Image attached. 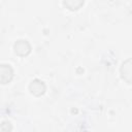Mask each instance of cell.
<instances>
[{"label":"cell","mask_w":132,"mask_h":132,"mask_svg":"<svg viewBox=\"0 0 132 132\" xmlns=\"http://www.w3.org/2000/svg\"><path fill=\"white\" fill-rule=\"evenodd\" d=\"M84 4V1H64L63 5L70 10H76Z\"/></svg>","instance_id":"5b68a950"},{"label":"cell","mask_w":132,"mask_h":132,"mask_svg":"<svg viewBox=\"0 0 132 132\" xmlns=\"http://www.w3.org/2000/svg\"><path fill=\"white\" fill-rule=\"evenodd\" d=\"M13 51L15 55L20 57H26L31 53V44L27 39H19L13 44Z\"/></svg>","instance_id":"6da1fadb"},{"label":"cell","mask_w":132,"mask_h":132,"mask_svg":"<svg viewBox=\"0 0 132 132\" xmlns=\"http://www.w3.org/2000/svg\"><path fill=\"white\" fill-rule=\"evenodd\" d=\"M13 77V70L9 64H2L0 66V80L2 85L8 84Z\"/></svg>","instance_id":"277c9868"},{"label":"cell","mask_w":132,"mask_h":132,"mask_svg":"<svg viewBox=\"0 0 132 132\" xmlns=\"http://www.w3.org/2000/svg\"><path fill=\"white\" fill-rule=\"evenodd\" d=\"M121 77L128 84L132 85V58L125 60L120 68Z\"/></svg>","instance_id":"7a4b0ae2"},{"label":"cell","mask_w":132,"mask_h":132,"mask_svg":"<svg viewBox=\"0 0 132 132\" xmlns=\"http://www.w3.org/2000/svg\"><path fill=\"white\" fill-rule=\"evenodd\" d=\"M1 130L2 132H10L12 130V125L9 121H3L1 124Z\"/></svg>","instance_id":"8992f818"},{"label":"cell","mask_w":132,"mask_h":132,"mask_svg":"<svg viewBox=\"0 0 132 132\" xmlns=\"http://www.w3.org/2000/svg\"><path fill=\"white\" fill-rule=\"evenodd\" d=\"M45 90H46V87H45V84L38 79V78H35L33 79L30 85H29V91L32 95L36 96V97H39L41 95H43L45 93Z\"/></svg>","instance_id":"3957f363"}]
</instances>
